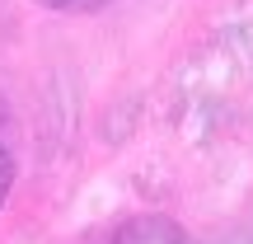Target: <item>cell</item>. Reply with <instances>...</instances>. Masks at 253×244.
I'll list each match as a JSON object with an SVG mask.
<instances>
[{
    "label": "cell",
    "instance_id": "cell-1",
    "mask_svg": "<svg viewBox=\"0 0 253 244\" xmlns=\"http://www.w3.org/2000/svg\"><path fill=\"white\" fill-rule=\"evenodd\" d=\"M108 244H197L183 226H173L169 216H131L118 226V235Z\"/></svg>",
    "mask_w": 253,
    "mask_h": 244
},
{
    "label": "cell",
    "instance_id": "cell-2",
    "mask_svg": "<svg viewBox=\"0 0 253 244\" xmlns=\"http://www.w3.org/2000/svg\"><path fill=\"white\" fill-rule=\"evenodd\" d=\"M14 174H19V122H14L9 99L0 94V207L14 188Z\"/></svg>",
    "mask_w": 253,
    "mask_h": 244
},
{
    "label": "cell",
    "instance_id": "cell-3",
    "mask_svg": "<svg viewBox=\"0 0 253 244\" xmlns=\"http://www.w3.org/2000/svg\"><path fill=\"white\" fill-rule=\"evenodd\" d=\"M42 9H56V14H94V9L113 5V0H33Z\"/></svg>",
    "mask_w": 253,
    "mask_h": 244
}]
</instances>
